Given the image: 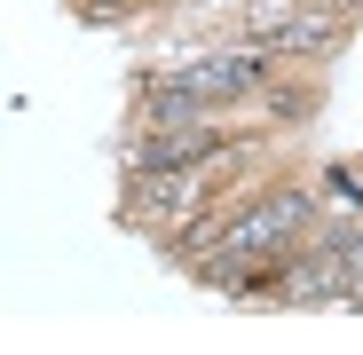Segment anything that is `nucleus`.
Returning <instances> with one entry per match:
<instances>
[{
  "instance_id": "obj_1",
  "label": "nucleus",
  "mask_w": 363,
  "mask_h": 355,
  "mask_svg": "<svg viewBox=\"0 0 363 355\" xmlns=\"http://www.w3.org/2000/svg\"><path fill=\"white\" fill-rule=\"evenodd\" d=\"M300 221H308V198H261L245 221H229L221 229V245H213V261H253V253H269V245H284V237L300 229Z\"/></svg>"
}]
</instances>
